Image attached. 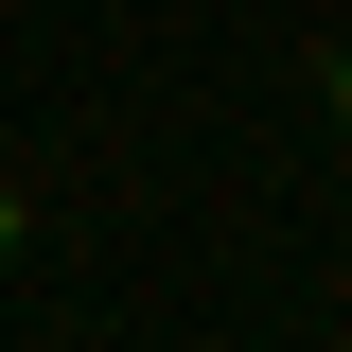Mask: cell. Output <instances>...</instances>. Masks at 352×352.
I'll return each mask as SVG.
<instances>
[{
  "mask_svg": "<svg viewBox=\"0 0 352 352\" xmlns=\"http://www.w3.org/2000/svg\"><path fill=\"white\" fill-rule=\"evenodd\" d=\"M0 264H18V159H0Z\"/></svg>",
  "mask_w": 352,
  "mask_h": 352,
  "instance_id": "cell-1",
  "label": "cell"
}]
</instances>
